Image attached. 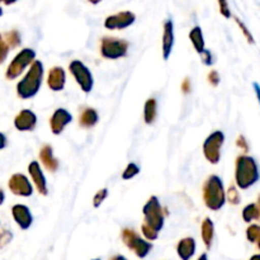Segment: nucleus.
I'll return each mask as SVG.
<instances>
[{
    "mask_svg": "<svg viewBox=\"0 0 260 260\" xmlns=\"http://www.w3.org/2000/svg\"><path fill=\"white\" fill-rule=\"evenodd\" d=\"M45 68L40 60H35L28 69L24 78L18 83L17 94L20 99H30L40 91L43 81Z\"/></svg>",
    "mask_w": 260,
    "mask_h": 260,
    "instance_id": "obj_1",
    "label": "nucleus"
},
{
    "mask_svg": "<svg viewBox=\"0 0 260 260\" xmlns=\"http://www.w3.org/2000/svg\"><path fill=\"white\" fill-rule=\"evenodd\" d=\"M258 180L259 170L255 159L248 155L239 156L235 164V182L238 188L245 190L253 187Z\"/></svg>",
    "mask_w": 260,
    "mask_h": 260,
    "instance_id": "obj_2",
    "label": "nucleus"
},
{
    "mask_svg": "<svg viewBox=\"0 0 260 260\" xmlns=\"http://www.w3.org/2000/svg\"><path fill=\"white\" fill-rule=\"evenodd\" d=\"M226 190L217 175H211L203 184V202L211 211H218L226 203Z\"/></svg>",
    "mask_w": 260,
    "mask_h": 260,
    "instance_id": "obj_3",
    "label": "nucleus"
},
{
    "mask_svg": "<svg viewBox=\"0 0 260 260\" xmlns=\"http://www.w3.org/2000/svg\"><path fill=\"white\" fill-rule=\"evenodd\" d=\"M144 217L145 222L142 225L147 226L156 233H159L164 226V210H162L159 198L156 196H151L146 205L144 206Z\"/></svg>",
    "mask_w": 260,
    "mask_h": 260,
    "instance_id": "obj_4",
    "label": "nucleus"
},
{
    "mask_svg": "<svg viewBox=\"0 0 260 260\" xmlns=\"http://www.w3.org/2000/svg\"><path fill=\"white\" fill-rule=\"evenodd\" d=\"M36 60V51L32 48H23L22 51H19L17 56L12 60V62L9 63L7 69V76L9 80H14V79L19 78L27 68H29L32 65L33 61Z\"/></svg>",
    "mask_w": 260,
    "mask_h": 260,
    "instance_id": "obj_5",
    "label": "nucleus"
},
{
    "mask_svg": "<svg viewBox=\"0 0 260 260\" xmlns=\"http://www.w3.org/2000/svg\"><path fill=\"white\" fill-rule=\"evenodd\" d=\"M128 52V42L117 37H103L101 40V55L107 60L122 58Z\"/></svg>",
    "mask_w": 260,
    "mask_h": 260,
    "instance_id": "obj_6",
    "label": "nucleus"
},
{
    "mask_svg": "<svg viewBox=\"0 0 260 260\" xmlns=\"http://www.w3.org/2000/svg\"><path fill=\"white\" fill-rule=\"evenodd\" d=\"M225 142V135L222 131H215L205 140L203 154L211 164H218L221 160V149Z\"/></svg>",
    "mask_w": 260,
    "mask_h": 260,
    "instance_id": "obj_7",
    "label": "nucleus"
},
{
    "mask_svg": "<svg viewBox=\"0 0 260 260\" xmlns=\"http://www.w3.org/2000/svg\"><path fill=\"white\" fill-rule=\"evenodd\" d=\"M69 70H70L71 75L74 76L76 83L79 84L81 90L84 93H90L94 85V78L91 71L84 65V62H81L80 60L71 61L70 65H69Z\"/></svg>",
    "mask_w": 260,
    "mask_h": 260,
    "instance_id": "obj_8",
    "label": "nucleus"
},
{
    "mask_svg": "<svg viewBox=\"0 0 260 260\" xmlns=\"http://www.w3.org/2000/svg\"><path fill=\"white\" fill-rule=\"evenodd\" d=\"M122 239H123V243L128 246L129 249L135 251L137 256L140 258H145L147 254L151 250L152 245L149 241L144 240V239L140 238L134 230L131 229H124L123 233H122Z\"/></svg>",
    "mask_w": 260,
    "mask_h": 260,
    "instance_id": "obj_9",
    "label": "nucleus"
},
{
    "mask_svg": "<svg viewBox=\"0 0 260 260\" xmlns=\"http://www.w3.org/2000/svg\"><path fill=\"white\" fill-rule=\"evenodd\" d=\"M10 192L19 197H30L33 194V185L24 174H13L8 183Z\"/></svg>",
    "mask_w": 260,
    "mask_h": 260,
    "instance_id": "obj_10",
    "label": "nucleus"
},
{
    "mask_svg": "<svg viewBox=\"0 0 260 260\" xmlns=\"http://www.w3.org/2000/svg\"><path fill=\"white\" fill-rule=\"evenodd\" d=\"M135 20H136V15H135L132 12L126 10V12H119L117 13V14L107 17V19L104 20V27H106L107 29H111V30H114V29L121 30V29H124V28H128L129 25L134 24Z\"/></svg>",
    "mask_w": 260,
    "mask_h": 260,
    "instance_id": "obj_11",
    "label": "nucleus"
},
{
    "mask_svg": "<svg viewBox=\"0 0 260 260\" xmlns=\"http://www.w3.org/2000/svg\"><path fill=\"white\" fill-rule=\"evenodd\" d=\"M73 121V116L65 108H58L53 112L50 118V127L53 135H60L69 123Z\"/></svg>",
    "mask_w": 260,
    "mask_h": 260,
    "instance_id": "obj_12",
    "label": "nucleus"
},
{
    "mask_svg": "<svg viewBox=\"0 0 260 260\" xmlns=\"http://www.w3.org/2000/svg\"><path fill=\"white\" fill-rule=\"evenodd\" d=\"M14 126L18 131H33L37 126V116L30 109H22L14 118Z\"/></svg>",
    "mask_w": 260,
    "mask_h": 260,
    "instance_id": "obj_13",
    "label": "nucleus"
},
{
    "mask_svg": "<svg viewBox=\"0 0 260 260\" xmlns=\"http://www.w3.org/2000/svg\"><path fill=\"white\" fill-rule=\"evenodd\" d=\"M28 173H29L30 178L33 180V184L37 188V192L42 196H47V180H46L45 174H43V170L41 168L40 162L38 161H32L28 165Z\"/></svg>",
    "mask_w": 260,
    "mask_h": 260,
    "instance_id": "obj_14",
    "label": "nucleus"
},
{
    "mask_svg": "<svg viewBox=\"0 0 260 260\" xmlns=\"http://www.w3.org/2000/svg\"><path fill=\"white\" fill-rule=\"evenodd\" d=\"M12 215L15 222L18 223L22 230H27L30 228L33 222V216L30 213L29 208L24 205H15L12 208Z\"/></svg>",
    "mask_w": 260,
    "mask_h": 260,
    "instance_id": "obj_15",
    "label": "nucleus"
},
{
    "mask_svg": "<svg viewBox=\"0 0 260 260\" xmlns=\"http://www.w3.org/2000/svg\"><path fill=\"white\" fill-rule=\"evenodd\" d=\"M66 84V74L61 66H55L50 69L47 75V85L52 91L63 90Z\"/></svg>",
    "mask_w": 260,
    "mask_h": 260,
    "instance_id": "obj_16",
    "label": "nucleus"
},
{
    "mask_svg": "<svg viewBox=\"0 0 260 260\" xmlns=\"http://www.w3.org/2000/svg\"><path fill=\"white\" fill-rule=\"evenodd\" d=\"M174 46V25L172 19H167L164 22V33H162V57L168 60Z\"/></svg>",
    "mask_w": 260,
    "mask_h": 260,
    "instance_id": "obj_17",
    "label": "nucleus"
},
{
    "mask_svg": "<svg viewBox=\"0 0 260 260\" xmlns=\"http://www.w3.org/2000/svg\"><path fill=\"white\" fill-rule=\"evenodd\" d=\"M40 160L46 170L50 173H55L58 168V161L53 156V151L51 145H45L40 151Z\"/></svg>",
    "mask_w": 260,
    "mask_h": 260,
    "instance_id": "obj_18",
    "label": "nucleus"
},
{
    "mask_svg": "<svg viewBox=\"0 0 260 260\" xmlns=\"http://www.w3.org/2000/svg\"><path fill=\"white\" fill-rule=\"evenodd\" d=\"M98 121L99 114L94 108H85L79 117V124L83 128H91L98 123Z\"/></svg>",
    "mask_w": 260,
    "mask_h": 260,
    "instance_id": "obj_19",
    "label": "nucleus"
},
{
    "mask_svg": "<svg viewBox=\"0 0 260 260\" xmlns=\"http://www.w3.org/2000/svg\"><path fill=\"white\" fill-rule=\"evenodd\" d=\"M196 253V241L193 238H185L178 244V254L183 260H189Z\"/></svg>",
    "mask_w": 260,
    "mask_h": 260,
    "instance_id": "obj_20",
    "label": "nucleus"
},
{
    "mask_svg": "<svg viewBox=\"0 0 260 260\" xmlns=\"http://www.w3.org/2000/svg\"><path fill=\"white\" fill-rule=\"evenodd\" d=\"M157 117V102L155 98L147 99L144 107V119L146 124H152Z\"/></svg>",
    "mask_w": 260,
    "mask_h": 260,
    "instance_id": "obj_21",
    "label": "nucleus"
},
{
    "mask_svg": "<svg viewBox=\"0 0 260 260\" xmlns=\"http://www.w3.org/2000/svg\"><path fill=\"white\" fill-rule=\"evenodd\" d=\"M189 40L193 43V47H194L196 52L201 53L206 50V43L205 38H203V33L201 27H194L192 28V30L189 32Z\"/></svg>",
    "mask_w": 260,
    "mask_h": 260,
    "instance_id": "obj_22",
    "label": "nucleus"
},
{
    "mask_svg": "<svg viewBox=\"0 0 260 260\" xmlns=\"http://www.w3.org/2000/svg\"><path fill=\"white\" fill-rule=\"evenodd\" d=\"M213 235H215V226H213L212 220L208 217L205 218L202 223V238L207 248H210L211 244H212Z\"/></svg>",
    "mask_w": 260,
    "mask_h": 260,
    "instance_id": "obj_23",
    "label": "nucleus"
},
{
    "mask_svg": "<svg viewBox=\"0 0 260 260\" xmlns=\"http://www.w3.org/2000/svg\"><path fill=\"white\" fill-rule=\"evenodd\" d=\"M260 211L258 203H250L243 210V218L245 222H251L253 220H259Z\"/></svg>",
    "mask_w": 260,
    "mask_h": 260,
    "instance_id": "obj_24",
    "label": "nucleus"
},
{
    "mask_svg": "<svg viewBox=\"0 0 260 260\" xmlns=\"http://www.w3.org/2000/svg\"><path fill=\"white\" fill-rule=\"evenodd\" d=\"M4 40H5V42L8 43V46H9V48L19 47L20 42H22V40H20L19 32H18V30H15V29L9 30V32L5 33Z\"/></svg>",
    "mask_w": 260,
    "mask_h": 260,
    "instance_id": "obj_25",
    "label": "nucleus"
},
{
    "mask_svg": "<svg viewBox=\"0 0 260 260\" xmlns=\"http://www.w3.org/2000/svg\"><path fill=\"white\" fill-rule=\"evenodd\" d=\"M139 173H140V167H137L135 162H129V164L126 167V169L123 170V173H122V178H123L124 180L132 179V178L136 177Z\"/></svg>",
    "mask_w": 260,
    "mask_h": 260,
    "instance_id": "obj_26",
    "label": "nucleus"
},
{
    "mask_svg": "<svg viewBox=\"0 0 260 260\" xmlns=\"http://www.w3.org/2000/svg\"><path fill=\"white\" fill-rule=\"evenodd\" d=\"M226 193V201L231 203V205H238L240 202V193H239L238 188L235 185H231L230 188L228 189Z\"/></svg>",
    "mask_w": 260,
    "mask_h": 260,
    "instance_id": "obj_27",
    "label": "nucleus"
},
{
    "mask_svg": "<svg viewBox=\"0 0 260 260\" xmlns=\"http://www.w3.org/2000/svg\"><path fill=\"white\" fill-rule=\"evenodd\" d=\"M108 197V189L107 188H103V189L98 190V192L95 193V196H94L93 198V206L95 208H98L99 206L102 205V203L106 201V198Z\"/></svg>",
    "mask_w": 260,
    "mask_h": 260,
    "instance_id": "obj_28",
    "label": "nucleus"
},
{
    "mask_svg": "<svg viewBox=\"0 0 260 260\" xmlns=\"http://www.w3.org/2000/svg\"><path fill=\"white\" fill-rule=\"evenodd\" d=\"M246 235H248V240L250 243H256L259 240V236H260V229L258 225H251L250 228L248 229L246 231Z\"/></svg>",
    "mask_w": 260,
    "mask_h": 260,
    "instance_id": "obj_29",
    "label": "nucleus"
},
{
    "mask_svg": "<svg viewBox=\"0 0 260 260\" xmlns=\"http://www.w3.org/2000/svg\"><path fill=\"white\" fill-rule=\"evenodd\" d=\"M9 50H10L9 46H8V43L5 42L4 37L0 35V65L7 60L8 55H9Z\"/></svg>",
    "mask_w": 260,
    "mask_h": 260,
    "instance_id": "obj_30",
    "label": "nucleus"
},
{
    "mask_svg": "<svg viewBox=\"0 0 260 260\" xmlns=\"http://www.w3.org/2000/svg\"><path fill=\"white\" fill-rule=\"evenodd\" d=\"M217 2H218V8H220L221 14H222L225 18H230L231 12H230V7H229L228 0H217Z\"/></svg>",
    "mask_w": 260,
    "mask_h": 260,
    "instance_id": "obj_31",
    "label": "nucleus"
},
{
    "mask_svg": "<svg viewBox=\"0 0 260 260\" xmlns=\"http://www.w3.org/2000/svg\"><path fill=\"white\" fill-rule=\"evenodd\" d=\"M235 20H236V23H238L239 27H240V29L243 30V32H244V35H245V37H246V40H248V42H250V43H254V42H255V41H254L253 35H251L250 30H249L248 28H246V25L244 24V23L241 22V20L239 19V18H235Z\"/></svg>",
    "mask_w": 260,
    "mask_h": 260,
    "instance_id": "obj_32",
    "label": "nucleus"
},
{
    "mask_svg": "<svg viewBox=\"0 0 260 260\" xmlns=\"http://www.w3.org/2000/svg\"><path fill=\"white\" fill-rule=\"evenodd\" d=\"M12 239V234L8 230H4L3 228H0V248L5 244L9 243V240Z\"/></svg>",
    "mask_w": 260,
    "mask_h": 260,
    "instance_id": "obj_33",
    "label": "nucleus"
},
{
    "mask_svg": "<svg viewBox=\"0 0 260 260\" xmlns=\"http://www.w3.org/2000/svg\"><path fill=\"white\" fill-rule=\"evenodd\" d=\"M200 55H201V57H202V62L205 63V65L211 66L213 63V61H215V60H213L212 53H211L208 50H205L203 52H201Z\"/></svg>",
    "mask_w": 260,
    "mask_h": 260,
    "instance_id": "obj_34",
    "label": "nucleus"
},
{
    "mask_svg": "<svg viewBox=\"0 0 260 260\" xmlns=\"http://www.w3.org/2000/svg\"><path fill=\"white\" fill-rule=\"evenodd\" d=\"M208 81H210V84L212 86H217L220 84V74L216 70L210 71V74H208Z\"/></svg>",
    "mask_w": 260,
    "mask_h": 260,
    "instance_id": "obj_35",
    "label": "nucleus"
},
{
    "mask_svg": "<svg viewBox=\"0 0 260 260\" xmlns=\"http://www.w3.org/2000/svg\"><path fill=\"white\" fill-rule=\"evenodd\" d=\"M238 146L240 147V149H243L244 151H249V146H248V142H246V140L244 139L243 136H240L238 139Z\"/></svg>",
    "mask_w": 260,
    "mask_h": 260,
    "instance_id": "obj_36",
    "label": "nucleus"
},
{
    "mask_svg": "<svg viewBox=\"0 0 260 260\" xmlns=\"http://www.w3.org/2000/svg\"><path fill=\"white\" fill-rule=\"evenodd\" d=\"M7 146V136L3 132H0V150H3Z\"/></svg>",
    "mask_w": 260,
    "mask_h": 260,
    "instance_id": "obj_37",
    "label": "nucleus"
},
{
    "mask_svg": "<svg viewBox=\"0 0 260 260\" xmlns=\"http://www.w3.org/2000/svg\"><path fill=\"white\" fill-rule=\"evenodd\" d=\"M189 88H190V83H189V80H188V79H185L184 83H183V89H184L185 93H187L188 89H189Z\"/></svg>",
    "mask_w": 260,
    "mask_h": 260,
    "instance_id": "obj_38",
    "label": "nucleus"
},
{
    "mask_svg": "<svg viewBox=\"0 0 260 260\" xmlns=\"http://www.w3.org/2000/svg\"><path fill=\"white\" fill-rule=\"evenodd\" d=\"M15 2H18V0H0V3H3V4L5 5H12L14 4Z\"/></svg>",
    "mask_w": 260,
    "mask_h": 260,
    "instance_id": "obj_39",
    "label": "nucleus"
},
{
    "mask_svg": "<svg viewBox=\"0 0 260 260\" xmlns=\"http://www.w3.org/2000/svg\"><path fill=\"white\" fill-rule=\"evenodd\" d=\"M4 200H5V193H4V190L0 189V206L4 203Z\"/></svg>",
    "mask_w": 260,
    "mask_h": 260,
    "instance_id": "obj_40",
    "label": "nucleus"
},
{
    "mask_svg": "<svg viewBox=\"0 0 260 260\" xmlns=\"http://www.w3.org/2000/svg\"><path fill=\"white\" fill-rule=\"evenodd\" d=\"M112 260H127V259L124 258V256H122V255H117V256H114V258Z\"/></svg>",
    "mask_w": 260,
    "mask_h": 260,
    "instance_id": "obj_41",
    "label": "nucleus"
},
{
    "mask_svg": "<svg viewBox=\"0 0 260 260\" xmlns=\"http://www.w3.org/2000/svg\"><path fill=\"white\" fill-rule=\"evenodd\" d=\"M89 2H90L91 4H98V3H101L102 0H89Z\"/></svg>",
    "mask_w": 260,
    "mask_h": 260,
    "instance_id": "obj_42",
    "label": "nucleus"
},
{
    "mask_svg": "<svg viewBox=\"0 0 260 260\" xmlns=\"http://www.w3.org/2000/svg\"><path fill=\"white\" fill-rule=\"evenodd\" d=\"M198 260H207V255H206V254H203V255L201 256V258Z\"/></svg>",
    "mask_w": 260,
    "mask_h": 260,
    "instance_id": "obj_43",
    "label": "nucleus"
},
{
    "mask_svg": "<svg viewBox=\"0 0 260 260\" xmlns=\"http://www.w3.org/2000/svg\"><path fill=\"white\" fill-rule=\"evenodd\" d=\"M250 260H260V256H259V255H254L253 258H251Z\"/></svg>",
    "mask_w": 260,
    "mask_h": 260,
    "instance_id": "obj_44",
    "label": "nucleus"
},
{
    "mask_svg": "<svg viewBox=\"0 0 260 260\" xmlns=\"http://www.w3.org/2000/svg\"><path fill=\"white\" fill-rule=\"evenodd\" d=\"M2 15H3V9H2V8H0V17H2Z\"/></svg>",
    "mask_w": 260,
    "mask_h": 260,
    "instance_id": "obj_45",
    "label": "nucleus"
},
{
    "mask_svg": "<svg viewBox=\"0 0 260 260\" xmlns=\"http://www.w3.org/2000/svg\"><path fill=\"white\" fill-rule=\"evenodd\" d=\"M95 260H99V259H95Z\"/></svg>",
    "mask_w": 260,
    "mask_h": 260,
    "instance_id": "obj_46",
    "label": "nucleus"
}]
</instances>
